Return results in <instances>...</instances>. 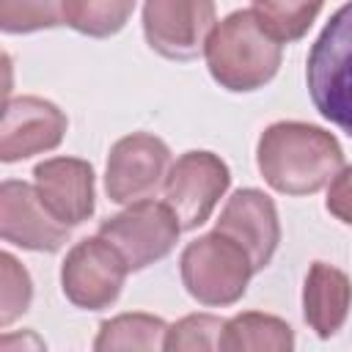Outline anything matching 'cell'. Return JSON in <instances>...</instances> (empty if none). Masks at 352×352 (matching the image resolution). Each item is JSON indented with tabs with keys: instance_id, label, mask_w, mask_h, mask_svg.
Returning <instances> with one entry per match:
<instances>
[{
	"instance_id": "19",
	"label": "cell",
	"mask_w": 352,
	"mask_h": 352,
	"mask_svg": "<svg viewBox=\"0 0 352 352\" xmlns=\"http://www.w3.org/2000/svg\"><path fill=\"white\" fill-rule=\"evenodd\" d=\"M63 25V0H0V28L8 36Z\"/></svg>"
},
{
	"instance_id": "3",
	"label": "cell",
	"mask_w": 352,
	"mask_h": 352,
	"mask_svg": "<svg viewBox=\"0 0 352 352\" xmlns=\"http://www.w3.org/2000/svg\"><path fill=\"white\" fill-rule=\"evenodd\" d=\"M305 80L319 116L352 138V0L327 19L311 44Z\"/></svg>"
},
{
	"instance_id": "10",
	"label": "cell",
	"mask_w": 352,
	"mask_h": 352,
	"mask_svg": "<svg viewBox=\"0 0 352 352\" xmlns=\"http://www.w3.org/2000/svg\"><path fill=\"white\" fill-rule=\"evenodd\" d=\"M69 129L66 113L41 96H16L6 102L0 126V160L6 165L44 154L60 146Z\"/></svg>"
},
{
	"instance_id": "2",
	"label": "cell",
	"mask_w": 352,
	"mask_h": 352,
	"mask_svg": "<svg viewBox=\"0 0 352 352\" xmlns=\"http://www.w3.org/2000/svg\"><path fill=\"white\" fill-rule=\"evenodd\" d=\"M212 80L231 91L248 94L264 88L280 69V41L272 38L253 11H231L220 19L204 47Z\"/></svg>"
},
{
	"instance_id": "21",
	"label": "cell",
	"mask_w": 352,
	"mask_h": 352,
	"mask_svg": "<svg viewBox=\"0 0 352 352\" xmlns=\"http://www.w3.org/2000/svg\"><path fill=\"white\" fill-rule=\"evenodd\" d=\"M226 319L214 314H190L168 327L165 349L168 352H192V349H217Z\"/></svg>"
},
{
	"instance_id": "1",
	"label": "cell",
	"mask_w": 352,
	"mask_h": 352,
	"mask_svg": "<svg viewBox=\"0 0 352 352\" xmlns=\"http://www.w3.org/2000/svg\"><path fill=\"white\" fill-rule=\"evenodd\" d=\"M256 165L275 192L314 195L344 168V148L316 124L275 121L256 143Z\"/></svg>"
},
{
	"instance_id": "13",
	"label": "cell",
	"mask_w": 352,
	"mask_h": 352,
	"mask_svg": "<svg viewBox=\"0 0 352 352\" xmlns=\"http://www.w3.org/2000/svg\"><path fill=\"white\" fill-rule=\"evenodd\" d=\"M33 187L55 220L74 228L96 209L94 168L80 157H50L33 168Z\"/></svg>"
},
{
	"instance_id": "6",
	"label": "cell",
	"mask_w": 352,
	"mask_h": 352,
	"mask_svg": "<svg viewBox=\"0 0 352 352\" xmlns=\"http://www.w3.org/2000/svg\"><path fill=\"white\" fill-rule=\"evenodd\" d=\"M170 148L151 132H132L113 143L104 168V190L113 204L129 206L151 198L165 187L170 170Z\"/></svg>"
},
{
	"instance_id": "4",
	"label": "cell",
	"mask_w": 352,
	"mask_h": 352,
	"mask_svg": "<svg viewBox=\"0 0 352 352\" xmlns=\"http://www.w3.org/2000/svg\"><path fill=\"white\" fill-rule=\"evenodd\" d=\"M179 272L187 294L209 308H226L245 297L256 275L250 256L242 245L220 231L192 239L179 258Z\"/></svg>"
},
{
	"instance_id": "5",
	"label": "cell",
	"mask_w": 352,
	"mask_h": 352,
	"mask_svg": "<svg viewBox=\"0 0 352 352\" xmlns=\"http://www.w3.org/2000/svg\"><path fill=\"white\" fill-rule=\"evenodd\" d=\"M182 234V223L173 209L162 201H138L124 212L107 217L99 226V236H104L126 261L129 272L146 270L154 261L165 258Z\"/></svg>"
},
{
	"instance_id": "22",
	"label": "cell",
	"mask_w": 352,
	"mask_h": 352,
	"mask_svg": "<svg viewBox=\"0 0 352 352\" xmlns=\"http://www.w3.org/2000/svg\"><path fill=\"white\" fill-rule=\"evenodd\" d=\"M324 209L344 226H352V165L341 168L327 184Z\"/></svg>"
},
{
	"instance_id": "14",
	"label": "cell",
	"mask_w": 352,
	"mask_h": 352,
	"mask_svg": "<svg viewBox=\"0 0 352 352\" xmlns=\"http://www.w3.org/2000/svg\"><path fill=\"white\" fill-rule=\"evenodd\" d=\"M349 308H352V280L346 278V272L327 261H314L308 267L302 286L305 324L319 338H333L344 327Z\"/></svg>"
},
{
	"instance_id": "7",
	"label": "cell",
	"mask_w": 352,
	"mask_h": 352,
	"mask_svg": "<svg viewBox=\"0 0 352 352\" xmlns=\"http://www.w3.org/2000/svg\"><path fill=\"white\" fill-rule=\"evenodd\" d=\"M126 261L124 256L104 239V236H85L80 239L63 258L60 267V289L66 300L85 311L110 308L126 280Z\"/></svg>"
},
{
	"instance_id": "17",
	"label": "cell",
	"mask_w": 352,
	"mask_h": 352,
	"mask_svg": "<svg viewBox=\"0 0 352 352\" xmlns=\"http://www.w3.org/2000/svg\"><path fill=\"white\" fill-rule=\"evenodd\" d=\"M138 0H63V25L91 38H110L129 22Z\"/></svg>"
},
{
	"instance_id": "12",
	"label": "cell",
	"mask_w": 352,
	"mask_h": 352,
	"mask_svg": "<svg viewBox=\"0 0 352 352\" xmlns=\"http://www.w3.org/2000/svg\"><path fill=\"white\" fill-rule=\"evenodd\" d=\"M214 231L242 245L253 261V270L261 272L272 261L280 242V220L275 201L256 187H242L226 201Z\"/></svg>"
},
{
	"instance_id": "8",
	"label": "cell",
	"mask_w": 352,
	"mask_h": 352,
	"mask_svg": "<svg viewBox=\"0 0 352 352\" xmlns=\"http://www.w3.org/2000/svg\"><path fill=\"white\" fill-rule=\"evenodd\" d=\"M231 184L228 165L212 151H184L168 170L162 198L182 223V231L204 226Z\"/></svg>"
},
{
	"instance_id": "16",
	"label": "cell",
	"mask_w": 352,
	"mask_h": 352,
	"mask_svg": "<svg viewBox=\"0 0 352 352\" xmlns=\"http://www.w3.org/2000/svg\"><path fill=\"white\" fill-rule=\"evenodd\" d=\"M168 322L154 314H118L113 319H104L99 324L94 349L96 352H113V349H140V352H157L165 349Z\"/></svg>"
},
{
	"instance_id": "9",
	"label": "cell",
	"mask_w": 352,
	"mask_h": 352,
	"mask_svg": "<svg viewBox=\"0 0 352 352\" xmlns=\"http://www.w3.org/2000/svg\"><path fill=\"white\" fill-rule=\"evenodd\" d=\"M217 25L214 0H146L143 36L168 60H192Z\"/></svg>"
},
{
	"instance_id": "11",
	"label": "cell",
	"mask_w": 352,
	"mask_h": 352,
	"mask_svg": "<svg viewBox=\"0 0 352 352\" xmlns=\"http://www.w3.org/2000/svg\"><path fill=\"white\" fill-rule=\"evenodd\" d=\"M69 226L55 220L28 182L6 179L0 184V234L8 245L33 253H55L69 242Z\"/></svg>"
},
{
	"instance_id": "20",
	"label": "cell",
	"mask_w": 352,
	"mask_h": 352,
	"mask_svg": "<svg viewBox=\"0 0 352 352\" xmlns=\"http://www.w3.org/2000/svg\"><path fill=\"white\" fill-rule=\"evenodd\" d=\"M33 300L30 272L19 264L16 256L0 253V327H8L19 319Z\"/></svg>"
},
{
	"instance_id": "15",
	"label": "cell",
	"mask_w": 352,
	"mask_h": 352,
	"mask_svg": "<svg viewBox=\"0 0 352 352\" xmlns=\"http://www.w3.org/2000/svg\"><path fill=\"white\" fill-rule=\"evenodd\" d=\"M217 349L223 352H289L294 349V330L286 319L245 311L226 319Z\"/></svg>"
},
{
	"instance_id": "18",
	"label": "cell",
	"mask_w": 352,
	"mask_h": 352,
	"mask_svg": "<svg viewBox=\"0 0 352 352\" xmlns=\"http://www.w3.org/2000/svg\"><path fill=\"white\" fill-rule=\"evenodd\" d=\"M324 0H250L261 28L280 44H292L316 22Z\"/></svg>"
}]
</instances>
